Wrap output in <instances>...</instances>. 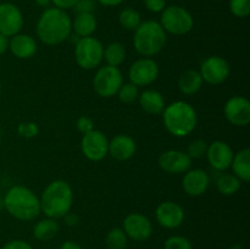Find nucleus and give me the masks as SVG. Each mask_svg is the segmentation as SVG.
Segmentation results:
<instances>
[{"label": "nucleus", "mask_w": 250, "mask_h": 249, "mask_svg": "<svg viewBox=\"0 0 250 249\" xmlns=\"http://www.w3.org/2000/svg\"><path fill=\"white\" fill-rule=\"evenodd\" d=\"M124 84V77L119 67L103 66L93 78V87L98 95L103 98H111L117 94L120 87Z\"/></svg>", "instance_id": "8"}, {"label": "nucleus", "mask_w": 250, "mask_h": 249, "mask_svg": "<svg viewBox=\"0 0 250 249\" xmlns=\"http://www.w3.org/2000/svg\"><path fill=\"white\" fill-rule=\"evenodd\" d=\"M107 249H126L127 247V236L124 229L115 227L110 229L106 236Z\"/></svg>", "instance_id": "29"}, {"label": "nucleus", "mask_w": 250, "mask_h": 249, "mask_svg": "<svg viewBox=\"0 0 250 249\" xmlns=\"http://www.w3.org/2000/svg\"><path fill=\"white\" fill-rule=\"evenodd\" d=\"M225 116L234 126H248L250 122L249 100L244 97H232L225 105Z\"/></svg>", "instance_id": "14"}, {"label": "nucleus", "mask_w": 250, "mask_h": 249, "mask_svg": "<svg viewBox=\"0 0 250 249\" xmlns=\"http://www.w3.org/2000/svg\"><path fill=\"white\" fill-rule=\"evenodd\" d=\"M159 66L153 59L143 58L132 63L128 70V77L131 83L137 87L149 85L158 78Z\"/></svg>", "instance_id": "11"}, {"label": "nucleus", "mask_w": 250, "mask_h": 249, "mask_svg": "<svg viewBox=\"0 0 250 249\" xmlns=\"http://www.w3.org/2000/svg\"><path fill=\"white\" fill-rule=\"evenodd\" d=\"M17 132L21 137L23 138H34V137L38 136L39 133V128L38 124L36 122L32 121H26V122H21L17 127Z\"/></svg>", "instance_id": "34"}, {"label": "nucleus", "mask_w": 250, "mask_h": 249, "mask_svg": "<svg viewBox=\"0 0 250 249\" xmlns=\"http://www.w3.org/2000/svg\"><path fill=\"white\" fill-rule=\"evenodd\" d=\"M163 119L166 129L175 137H186L192 133L198 122L194 107L182 100L165 106Z\"/></svg>", "instance_id": "4"}, {"label": "nucleus", "mask_w": 250, "mask_h": 249, "mask_svg": "<svg viewBox=\"0 0 250 249\" xmlns=\"http://www.w3.org/2000/svg\"><path fill=\"white\" fill-rule=\"evenodd\" d=\"M0 138H1V131H0Z\"/></svg>", "instance_id": "46"}, {"label": "nucleus", "mask_w": 250, "mask_h": 249, "mask_svg": "<svg viewBox=\"0 0 250 249\" xmlns=\"http://www.w3.org/2000/svg\"><path fill=\"white\" fill-rule=\"evenodd\" d=\"M210 185V177L204 170L194 168L188 170L183 177V189L190 197H199L204 194Z\"/></svg>", "instance_id": "18"}, {"label": "nucleus", "mask_w": 250, "mask_h": 249, "mask_svg": "<svg viewBox=\"0 0 250 249\" xmlns=\"http://www.w3.org/2000/svg\"><path fill=\"white\" fill-rule=\"evenodd\" d=\"M208 143L204 139H194L188 145L187 154L190 159H199L207 154Z\"/></svg>", "instance_id": "32"}, {"label": "nucleus", "mask_w": 250, "mask_h": 249, "mask_svg": "<svg viewBox=\"0 0 250 249\" xmlns=\"http://www.w3.org/2000/svg\"><path fill=\"white\" fill-rule=\"evenodd\" d=\"M9 49V38L0 33V55L5 54Z\"/></svg>", "instance_id": "41"}, {"label": "nucleus", "mask_w": 250, "mask_h": 249, "mask_svg": "<svg viewBox=\"0 0 250 249\" xmlns=\"http://www.w3.org/2000/svg\"><path fill=\"white\" fill-rule=\"evenodd\" d=\"M76 126H77V129L81 133L85 134L94 129V122H93L92 119H89L88 116H81L80 119L77 120Z\"/></svg>", "instance_id": "36"}, {"label": "nucleus", "mask_w": 250, "mask_h": 249, "mask_svg": "<svg viewBox=\"0 0 250 249\" xmlns=\"http://www.w3.org/2000/svg\"><path fill=\"white\" fill-rule=\"evenodd\" d=\"M81 149L87 159L92 161H100L109 154V141L102 131L93 129L83 134Z\"/></svg>", "instance_id": "9"}, {"label": "nucleus", "mask_w": 250, "mask_h": 249, "mask_svg": "<svg viewBox=\"0 0 250 249\" xmlns=\"http://www.w3.org/2000/svg\"><path fill=\"white\" fill-rule=\"evenodd\" d=\"M9 49L16 58L29 59L36 54L37 42L28 34L17 33L9 41Z\"/></svg>", "instance_id": "20"}, {"label": "nucleus", "mask_w": 250, "mask_h": 249, "mask_svg": "<svg viewBox=\"0 0 250 249\" xmlns=\"http://www.w3.org/2000/svg\"><path fill=\"white\" fill-rule=\"evenodd\" d=\"M63 219H65V222L67 226H76V225H78V222H80V219H78L77 215L72 214V212H67V214L63 216Z\"/></svg>", "instance_id": "40"}, {"label": "nucleus", "mask_w": 250, "mask_h": 249, "mask_svg": "<svg viewBox=\"0 0 250 249\" xmlns=\"http://www.w3.org/2000/svg\"><path fill=\"white\" fill-rule=\"evenodd\" d=\"M241 182L238 177H236L234 175H222L217 178L216 181V188L221 194L224 195H233L241 188Z\"/></svg>", "instance_id": "27"}, {"label": "nucleus", "mask_w": 250, "mask_h": 249, "mask_svg": "<svg viewBox=\"0 0 250 249\" xmlns=\"http://www.w3.org/2000/svg\"><path fill=\"white\" fill-rule=\"evenodd\" d=\"M119 22L127 31H136L142 23L141 14L132 7H126L119 15Z\"/></svg>", "instance_id": "28"}, {"label": "nucleus", "mask_w": 250, "mask_h": 249, "mask_svg": "<svg viewBox=\"0 0 250 249\" xmlns=\"http://www.w3.org/2000/svg\"><path fill=\"white\" fill-rule=\"evenodd\" d=\"M34 1H36V4H38L39 6L42 7H46L51 4V0H34Z\"/></svg>", "instance_id": "44"}, {"label": "nucleus", "mask_w": 250, "mask_h": 249, "mask_svg": "<svg viewBox=\"0 0 250 249\" xmlns=\"http://www.w3.org/2000/svg\"><path fill=\"white\" fill-rule=\"evenodd\" d=\"M2 204L11 216L21 221H32L42 211L39 198L23 186L10 188L5 194Z\"/></svg>", "instance_id": "2"}, {"label": "nucleus", "mask_w": 250, "mask_h": 249, "mask_svg": "<svg viewBox=\"0 0 250 249\" xmlns=\"http://www.w3.org/2000/svg\"><path fill=\"white\" fill-rule=\"evenodd\" d=\"M75 58L78 66L84 70H93L102 63L104 59V46L94 37L78 38L75 46Z\"/></svg>", "instance_id": "7"}, {"label": "nucleus", "mask_w": 250, "mask_h": 249, "mask_svg": "<svg viewBox=\"0 0 250 249\" xmlns=\"http://www.w3.org/2000/svg\"><path fill=\"white\" fill-rule=\"evenodd\" d=\"M136 142L127 134H117L109 142V154L119 161L131 159L136 153Z\"/></svg>", "instance_id": "19"}, {"label": "nucleus", "mask_w": 250, "mask_h": 249, "mask_svg": "<svg viewBox=\"0 0 250 249\" xmlns=\"http://www.w3.org/2000/svg\"><path fill=\"white\" fill-rule=\"evenodd\" d=\"M97 29V19L92 12H82L77 14L75 21L72 22V31L78 38L90 37Z\"/></svg>", "instance_id": "22"}, {"label": "nucleus", "mask_w": 250, "mask_h": 249, "mask_svg": "<svg viewBox=\"0 0 250 249\" xmlns=\"http://www.w3.org/2000/svg\"><path fill=\"white\" fill-rule=\"evenodd\" d=\"M156 220L159 225L165 228H177L185 220V211L182 207L175 202H164L156 208Z\"/></svg>", "instance_id": "16"}, {"label": "nucleus", "mask_w": 250, "mask_h": 249, "mask_svg": "<svg viewBox=\"0 0 250 249\" xmlns=\"http://www.w3.org/2000/svg\"><path fill=\"white\" fill-rule=\"evenodd\" d=\"M166 44V32L156 21H144L134 31L133 45L141 55L154 56L160 53Z\"/></svg>", "instance_id": "5"}, {"label": "nucleus", "mask_w": 250, "mask_h": 249, "mask_svg": "<svg viewBox=\"0 0 250 249\" xmlns=\"http://www.w3.org/2000/svg\"><path fill=\"white\" fill-rule=\"evenodd\" d=\"M205 155L212 168L216 171H225L231 167L234 153L226 142L215 141L208 145Z\"/></svg>", "instance_id": "15"}, {"label": "nucleus", "mask_w": 250, "mask_h": 249, "mask_svg": "<svg viewBox=\"0 0 250 249\" xmlns=\"http://www.w3.org/2000/svg\"><path fill=\"white\" fill-rule=\"evenodd\" d=\"M231 166L236 177H238L242 182H248L250 180V149H242L234 154Z\"/></svg>", "instance_id": "23"}, {"label": "nucleus", "mask_w": 250, "mask_h": 249, "mask_svg": "<svg viewBox=\"0 0 250 249\" xmlns=\"http://www.w3.org/2000/svg\"><path fill=\"white\" fill-rule=\"evenodd\" d=\"M159 165L165 172L177 175V173L187 172L189 170L192 165V159L185 151L167 150L164 151L160 155Z\"/></svg>", "instance_id": "17"}, {"label": "nucleus", "mask_w": 250, "mask_h": 249, "mask_svg": "<svg viewBox=\"0 0 250 249\" xmlns=\"http://www.w3.org/2000/svg\"><path fill=\"white\" fill-rule=\"evenodd\" d=\"M72 32V21L68 14L58 7H49L41 15L37 23V36L48 45L65 42Z\"/></svg>", "instance_id": "1"}, {"label": "nucleus", "mask_w": 250, "mask_h": 249, "mask_svg": "<svg viewBox=\"0 0 250 249\" xmlns=\"http://www.w3.org/2000/svg\"><path fill=\"white\" fill-rule=\"evenodd\" d=\"M104 6H117V5L122 4L125 0H98Z\"/></svg>", "instance_id": "43"}, {"label": "nucleus", "mask_w": 250, "mask_h": 249, "mask_svg": "<svg viewBox=\"0 0 250 249\" xmlns=\"http://www.w3.org/2000/svg\"><path fill=\"white\" fill-rule=\"evenodd\" d=\"M76 14H82V12H92L95 10V0H78L75 5Z\"/></svg>", "instance_id": "35"}, {"label": "nucleus", "mask_w": 250, "mask_h": 249, "mask_svg": "<svg viewBox=\"0 0 250 249\" xmlns=\"http://www.w3.org/2000/svg\"><path fill=\"white\" fill-rule=\"evenodd\" d=\"M160 24L164 31L175 36H183L192 31L194 20L188 10L178 5H171L163 10Z\"/></svg>", "instance_id": "6"}, {"label": "nucleus", "mask_w": 250, "mask_h": 249, "mask_svg": "<svg viewBox=\"0 0 250 249\" xmlns=\"http://www.w3.org/2000/svg\"><path fill=\"white\" fill-rule=\"evenodd\" d=\"M22 27H23V15L19 6L12 2L0 4V33L9 38L20 33Z\"/></svg>", "instance_id": "12"}, {"label": "nucleus", "mask_w": 250, "mask_h": 249, "mask_svg": "<svg viewBox=\"0 0 250 249\" xmlns=\"http://www.w3.org/2000/svg\"><path fill=\"white\" fill-rule=\"evenodd\" d=\"M146 7L151 12H161L166 7V0H144Z\"/></svg>", "instance_id": "37"}, {"label": "nucleus", "mask_w": 250, "mask_h": 249, "mask_svg": "<svg viewBox=\"0 0 250 249\" xmlns=\"http://www.w3.org/2000/svg\"><path fill=\"white\" fill-rule=\"evenodd\" d=\"M229 10L236 17H248L250 14V0H229Z\"/></svg>", "instance_id": "31"}, {"label": "nucleus", "mask_w": 250, "mask_h": 249, "mask_svg": "<svg viewBox=\"0 0 250 249\" xmlns=\"http://www.w3.org/2000/svg\"><path fill=\"white\" fill-rule=\"evenodd\" d=\"M60 249H82V247H81L80 244L76 243V242L66 241L65 243H62V246L60 247Z\"/></svg>", "instance_id": "42"}, {"label": "nucleus", "mask_w": 250, "mask_h": 249, "mask_svg": "<svg viewBox=\"0 0 250 249\" xmlns=\"http://www.w3.org/2000/svg\"><path fill=\"white\" fill-rule=\"evenodd\" d=\"M59 232V224L55 219H44L37 222L33 227V236L38 241H50L58 234Z\"/></svg>", "instance_id": "25"}, {"label": "nucleus", "mask_w": 250, "mask_h": 249, "mask_svg": "<svg viewBox=\"0 0 250 249\" xmlns=\"http://www.w3.org/2000/svg\"><path fill=\"white\" fill-rule=\"evenodd\" d=\"M1 249H33V247L22 239H14V241L7 242Z\"/></svg>", "instance_id": "38"}, {"label": "nucleus", "mask_w": 250, "mask_h": 249, "mask_svg": "<svg viewBox=\"0 0 250 249\" xmlns=\"http://www.w3.org/2000/svg\"><path fill=\"white\" fill-rule=\"evenodd\" d=\"M165 249H193L192 243L183 236L168 237L165 241Z\"/></svg>", "instance_id": "33"}, {"label": "nucleus", "mask_w": 250, "mask_h": 249, "mask_svg": "<svg viewBox=\"0 0 250 249\" xmlns=\"http://www.w3.org/2000/svg\"><path fill=\"white\" fill-rule=\"evenodd\" d=\"M41 210L50 219H61L70 212L73 203L72 188L66 181L56 180L49 183L41 199Z\"/></svg>", "instance_id": "3"}, {"label": "nucleus", "mask_w": 250, "mask_h": 249, "mask_svg": "<svg viewBox=\"0 0 250 249\" xmlns=\"http://www.w3.org/2000/svg\"><path fill=\"white\" fill-rule=\"evenodd\" d=\"M77 1L78 0H51L54 6L60 10H63V11L68 9H73L75 5L77 4Z\"/></svg>", "instance_id": "39"}, {"label": "nucleus", "mask_w": 250, "mask_h": 249, "mask_svg": "<svg viewBox=\"0 0 250 249\" xmlns=\"http://www.w3.org/2000/svg\"><path fill=\"white\" fill-rule=\"evenodd\" d=\"M124 232L127 237L137 242L146 241L151 236L153 226L146 215L132 212L124 220Z\"/></svg>", "instance_id": "13"}, {"label": "nucleus", "mask_w": 250, "mask_h": 249, "mask_svg": "<svg viewBox=\"0 0 250 249\" xmlns=\"http://www.w3.org/2000/svg\"><path fill=\"white\" fill-rule=\"evenodd\" d=\"M203 85V78L195 70H187L178 78V88L186 95H193L200 90Z\"/></svg>", "instance_id": "24"}, {"label": "nucleus", "mask_w": 250, "mask_h": 249, "mask_svg": "<svg viewBox=\"0 0 250 249\" xmlns=\"http://www.w3.org/2000/svg\"><path fill=\"white\" fill-rule=\"evenodd\" d=\"M139 105L146 112L150 115L163 114L165 109V99L158 90L148 89L139 94Z\"/></svg>", "instance_id": "21"}, {"label": "nucleus", "mask_w": 250, "mask_h": 249, "mask_svg": "<svg viewBox=\"0 0 250 249\" xmlns=\"http://www.w3.org/2000/svg\"><path fill=\"white\" fill-rule=\"evenodd\" d=\"M199 73L203 81L209 84H221L229 78V65L221 56H210L203 61Z\"/></svg>", "instance_id": "10"}, {"label": "nucleus", "mask_w": 250, "mask_h": 249, "mask_svg": "<svg viewBox=\"0 0 250 249\" xmlns=\"http://www.w3.org/2000/svg\"><path fill=\"white\" fill-rule=\"evenodd\" d=\"M104 59L109 66L119 67L126 59V49H125L124 44L119 43V42L110 43L104 49Z\"/></svg>", "instance_id": "26"}, {"label": "nucleus", "mask_w": 250, "mask_h": 249, "mask_svg": "<svg viewBox=\"0 0 250 249\" xmlns=\"http://www.w3.org/2000/svg\"><path fill=\"white\" fill-rule=\"evenodd\" d=\"M229 249H243V248H242V247L239 246V244H233V246L229 247Z\"/></svg>", "instance_id": "45"}, {"label": "nucleus", "mask_w": 250, "mask_h": 249, "mask_svg": "<svg viewBox=\"0 0 250 249\" xmlns=\"http://www.w3.org/2000/svg\"><path fill=\"white\" fill-rule=\"evenodd\" d=\"M117 97H119L120 102L125 103V104H131L134 100L138 99L139 92L138 87L134 85L133 83H126L120 87L119 92H117Z\"/></svg>", "instance_id": "30"}]
</instances>
